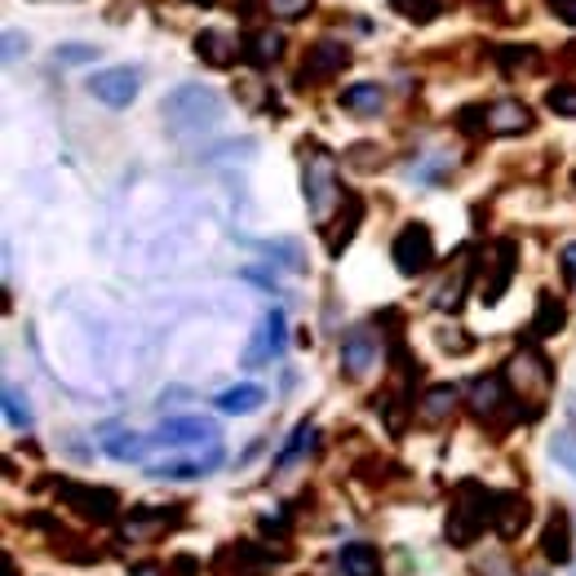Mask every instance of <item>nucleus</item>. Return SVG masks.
I'll return each mask as SVG.
<instances>
[{
	"mask_svg": "<svg viewBox=\"0 0 576 576\" xmlns=\"http://www.w3.org/2000/svg\"><path fill=\"white\" fill-rule=\"evenodd\" d=\"M222 93H213L208 84H178L173 93H165L160 102V115H165V129L173 138H195V134H208L217 129L222 121Z\"/></svg>",
	"mask_w": 576,
	"mask_h": 576,
	"instance_id": "f257e3e1",
	"label": "nucleus"
},
{
	"mask_svg": "<svg viewBox=\"0 0 576 576\" xmlns=\"http://www.w3.org/2000/svg\"><path fill=\"white\" fill-rule=\"evenodd\" d=\"M501 497H506V493H493V488H484V484H475V479L456 484L452 506H448V523H443L448 541H452V545H471L475 537H484L488 528H497Z\"/></svg>",
	"mask_w": 576,
	"mask_h": 576,
	"instance_id": "f03ea898",
	"label": "nucleus"
},
{
	"mask_svg": "<svg viewBox=\"0 0 576 576\" xmlns=\"http://www.w3.org/2000/svg\"><path fill=\"white\" fill-rule=\"evenodd\" d=\"M302 195H306V208H310V217L319 226L332 217V208L346 204L337 160L324 147H302Z\"/></svg>",
	"mask_w": 576,
	"mask_h": 576,
	"instance_id": "7ed1b4c3",
	"label": "nucleus"
},
{
	"mask_svg": "<svg viewBox=\"0 0 576 576\" xmlns=\"http://www.w3.org/2000/svg\"><path fill=\"white\" fill-rule=\"evenodd\" d=\"M54 493L63 506H71L89 523H115L121 519V493L102 484H76V479H54Z\"/></svg>",
	"mask_w": 576,
	"mask_h": 576,
	"instance_id": "20e7f679",
	"label": "nucleus"
},
{
	"mask_svg": "<svg viewBox=\"0 0 576 576\" xmlns=\"http://www.w3.org/2000/svg\"><path fill=\"white\" fill-rule=\"evenodd\" d=\"M506 382L515 386L519 404H528V413H537V408L545 404V395H550V382H554V373H550V364H545V355L537 351V346H523V351L510 360V373H506Z\"/></svg>",
	"mask_w": 576,
	"mask_h": 576,
	"instance_id": "39448f33",
	"label": "nucleus"
},
{
	"mask_svg": "<svg viewBox=\"0 0 576 576\" xmlns=\"http://www.w3.org/2000/svg\"><path fill=\"white\" fill-rule=\"evenodd\" d=\"M391 262H395V271L399 275H426L430 267H434V236H430V226L426 222H408L399 236H395V245H391Z\"/></svg>",
	"mask_w": 576,
	"mask_h": 576,
	"instance_id": "423d86ee",
	"label": "nucleus"
},
{
	"mask_svg": "<svg viewBox=\"0 0 576 576\" xmlns=\"http://www.w3.org/2000/svg\"><path fill=\"white\" fill-rule=\"evenodd\" d=\"M351 67V49L341 41H315L297 67V89H315V84H328L332 76H341Z\"/></svg>",
	"mask_w": 576,
	"mask_h": 576,
	"instance_id": "0eeeda50",
	"label": "nucleus"
},
{
	"mask_svg": "<svg viewBox=\"0 0 576 576\" xmlns=\"http://www.w3.org/2000/svg\"><path fill=\"white\" fill-rule=\"evenodd\" d=\"M337 360H341V373L346 377H369L373 369H377V360H382V337L369 328V324H360V328H351L341 337V346H337Z\"/></svg>",
	"mask_w": 576,
	"mask_h": 576,
	"instance_id": "6e6552de",
	"label": "nucleus"
},
{
	"mask_svg": "<svg viewBox=\"0 0 576 576\" xmlns=\"http://www.w3.org/2000/svg\"><path fill=\"white\" fill-rule=\"evenodd\" d=\"M151 439H156V443H169V448H200V443H222V426H217L213 417L182 413V417H165Z\"/></svg>",
	"mask_w": 576,
	"mask_h": 576,
	"instance_id": "1a4fd4ad",
	"label": "nucleus"
},
{
	"mask_svg": "<svg viewBox=\"0 0 576 576\" xmlns=\"http://www.w3.org/2000/svg\"><path fill=\"white\" fill-rule=\"evenodd\" d=\"M138 89H143V76L134 67H102L89 76V93L111 111H125L138 98Z\"/></svg>",
	"mask_w": 576,
	"mask_h": 576,
	"instance_id": "9d476101",
	"label": "nucleus"
},
{
	"mask_svg": "<svg viewBox=\"0 0 576 576\" xmlns=\"http://www.w3.org/2000/svg\"><path fill=\"white\" fill-rule=\"evenodd\" d=\"M537 121H532V106L519 102V98H497L484 106V134H497V138H515V134H528Z\"/></svg>",
	"mask_w": 576,
	"mask_h": 576,
	"instance_id": "9b49d317",
	"label": "nucleus"
},
{
	"mask_svg": "<svg viewBox=\"0 0 576 576\" xmlns=\"http://www.w3.org/2000/svg\"><path fill=\"white\" fill-rule=\"evenodd\" d=\"M284 341H289V319H284V310H280V306H271V310L262 315L258 332H253V346L245 351V364H267V360H280Z\"/></svg>",
	"mask_w": 576,
	"mask_h": 576,
	"instance_id": "f8f14e48",
	"label": "nucleus"
},
{
	"mask_svg": "<svg viewBox=\"0 0 576 576\" xmlns=\"http://www.w3.org/2000/svg\"><path fill=\"white\" fill-rule=\"evenodd\" d=\"M510 382L506 377H497V373H488V377H475L471 382V413L479 417V421H497L501 413H510Z\"/></svg>",
	"mask_w": 576,
	"mask_h": 576,
	"instance_id": "ddd939ff",
	"label": "nucleus"
},
{
	"mask_svg": "<svg viewBox=\"0 0 576 576\" xmlns=\"http://www.w3.org/2000/svg\"><path fill=\"white\" fill-rule=\"evenodd\" d=\"M222 443H208L204 452L200 448H191V456H182V461H160V466H151V475L156 479H200V475H213L217 466H222Z\"/></svg>",
	"mask_w": 576,
	"mask_h": 576,
	"instance_id": "4468645a",
	"label": "nucleus"
},
{
	"mask_svg": "<svg viewBox=\"0 0 576 576\" xmlns=\"http://www.w3.org/2000/svg\"><path fill=\"white\" fill-rule=\"evenodd\" d=\"M195 54L208 67H236V58L245 54V45L236 41V32H226V27H204V32H195Z\"/></svg>",
	"mask_w": 576,
	"mask_h": 576,
	"instance_id": "2eb2a0df",
	"label": "nucleus"
},
{
	"mask_svg": "<svg viewBox=\"0 0 576 576\" xmlns=\"http://www.w3.org/2000/svg\"><path fill=\"white\" fill-rule=\"evenodd\" d=\"M541 554H545V563H554V567H567V563H572V523H567V510H563V506H554L550 519H545Z\"/></svg>",
	"mask_w": 576,
	"mask_h": 576,
	"instance_id": "dca6fc26",
	"label": "nucleus"
},
{
	"mask_svg": "<svg viewBox=\"0 0 576 576\" xmlns=\"http://www.w3.org/2000/svg\"><path fill=\"white\" fill-rule=\"evenodd\" d=\"M515 271H519V245L515 240H497V262H493V280L484 284V306H497L506 297Z\"/></svg>",
	"mask_w": 576,
	"mask_h": 576,
	"instance_id": "f3484780",
	"label": "nucleus"
},
{
	"mask_svg": "<svg viewBox=\"0 0 576 576\" xmlns=\"http://www.w3.org/2000/svg\"><path fill=\"white\" fill-rule=\"evenodd\" d=\"M337 572L341 576H382V554L364 541H351L337 550Z\"/></svg>",
	"mask_w": 576,
	"mask_h": 576,
	"instance_id": "a211bd4d",
	"label": "nucleus"
},
{
	"mask_svg": "<svg viewBox=\"0 0 576 576\" xmlns=\"http://www.w3.org/2000/svg\"><path fill=\"white\" fill-rule=\"evenodd\" d=\"M151 443H156V439H143V434H134V430H115V434L102 439V452H106L111 461H125V466H143Z\"/></svg>",
	"mask_w": 576,
	"mask_h": 576,
	"instance_id": "6ab92c4d",
	"label": "nucleus"
},
{
	"mask_svg": "<svg viewBox=\"0 0 576 576\" xmlns=\"http://www.w3.org/2000/svg\"><path fill=\"white\" fill-rule=\"evenodd\" d=\"M262 404H267V391H262V386H253V382H240V386H230V391H222V395L213 399V408H217V413H226V417L258 413Z\"/></svg>",
	"mask_w": 576,
	"mask_h": 576,
	"instance_id": "aec40b11",
	"label": "nucleus"
},
{
	"mask_svg": "<svg viewBox=\"0 0 576 576\" xmlns=\"http://www.w3.org/2000/svg\"><path fill=\"white\" fill-rule=\"evenodd\" d=\"M173 519H178V510L143 506V510H134V515L125 519V537H134V541H143V537H160V532L173 528Z\"/></svg>",
	"mask_w": 576,
	"mask_h": 576,
	"instance_id": "412c9836",
	"label": "nucleus"
},
{
	"mask_svg": "<svg viewBox=\"0 0 576 576\" xmlns=\"http://www.w3.org/2000/svg\"><path fill=\"white\" fill-rule=\"evenodd\" d=\"M341 106L355 111V115H377L386 106V89L377 80H360L351 89H341Z\"/></svg>",
	"mask_w": 576,
	"mask_h": 576,
	"instance_id": "4be33fe9",
	"label": "nucleus"
},
{
	"mask_svg": "<svg viewBox=\"0 0 576 576\" xmlns=\"http://www.w3.org/2000/svg\"><path fill=\"white\" fill-rule=\"evenodd\" d=\"M360 222H364V200L360 195H346V217H337V226H332V236H328V253L337 258L346 245L355 240V230H360Z\"/></svg>",
	"mask_w": 576,
	"mask_h": 576,
	"instance_id": "5701e85b",
	"label": "nucleus"
},
{
	"mask_svg": "<svg viewBox=\"0 0 576 576\" xmlns=\"http://www.w3.org/2000/svg\"><path fill=\"white\" fill-rule=\"evenodd\" d=\"M230 558H226V567L236 572V576H262L267 567H275V554H267V550H258V545H249V541H240L236 550H226Z\"/></svg>",
	"mask_w": 576,
	"mask_h": 576,
	"instance_id": "b1692460",
	"label": "nucleus"
},
{
	"mask_svg": "<svg viewBox=\"0 0 576 576\" xmlns=\"http://www.w3.org/2000/svg\"><path fill=\"white\" fill-rule=\"evenodd\" d=\"M280 54H284V32L262 27V32H253V36L245 41V58H249L253 67H271V63H280Z\"/></svg>",
	"mask_w": 576,
	"mask_h": 576,
	"instance_id": "393cba45",
	"label": "nucleus"
},
{
	"mask_svg": "<svg viewBox=\"0 0 576 576\" xmlns=\"http://www.w3.org/2000/svg\"><path fill=\"white\" fill-rule=\"evenodd\" d=\"M567 324V306L558 302V297H550V293H541L537 297V315H532V337H554L558 328Z\"/></svg>",
	"mask_w": 576,
	"mask_h": 576,
	"instance_id": "a878e982",
	"label": "nucleus"
},
{
	"mask_svg": "<svg viewBox=\"0 0 576 576\" xmlns=\"http://www.w3.org/2000/svg\"><path fill=\"white\" fill-rule=\"evenodd\" d=\"M528 528V501L519 497V493H506L501 497V515H497V532L510 541V537H519Z\"/></svg>",
	"mask_w": 576,
	"mask_h": 576,
	"instance_id": "bb28decb",
	"label": "nucleus"
},
{
	"mask_svg": "<svg viewBox=\"0 0 576 576\" xmlns=\"http://www.w3.org/2000/svg\"><path fill=\"white\" fill-rule=\"evenodd\" d=\"M471 275H475V271H471V262H461V267L452 271V280H448V284H443V289L434 293V306H439V310H456L461 302H466V289H471Z\"/></svg>",
	"mask_w": 576,
	"mask_h": 576,
	"instance_id": "cd10ccee",
	"label": "nucleus"
},
{
	"mask_svg": "<svg viewBox=\"0 0 576 576\" xmlns=\"http://www.w3.org/2000/svg\"><path fill=\"white\" fill-rule=\"evenodd\" d=\"M452 408H456V386H448V382H443V386H430L426 399H421V421L434 426V421H443Z\"/></svg>",
	"mask_w": 576,
	"mask_h": 576,
	"instance_id": "c85d7f7f",
	"label": "nucleus"
},
{
	"mask_svg": "<svg viewBox=\"0 0 576 576\" xmlns=\"http://www.w3.org/2000/svg\"><path fill=\"white\" fill-rule=\"evenodd\" d=\"M391 5H395V14H399V19H408V23L426 27V23H434V19L443 14L448 0H391Z\"/></svg>",
	"mask_w": 576,
	"mask_h": 576,
	"instance_id": "c756f323",
	"label": "nucleus"
},
{
	"mask_svg": "<svg viewBox=\"0 0 576 576\" xmlns=\"http://www.w3.org/2000/svg\"><path fill=\"white\" fill-rule=\"evenodd\" d=\"M310 443H315V426H310V421H302V426H297V430L289 434V443L280 448V456H275V466H280V471H289L293 461H302V456L310 452Z\"/></svg>",
	"mask_w": 576,
	"mask_h": 576,
	"instance_id": "7c9ffc66",
	"label": "nucleus"
},
{
	"mask_svg": "<svg viewBox=\"0 0 576 576\" xmlns=\"http://www.w3.org/2000/svg\"><path fill=\"white\" fill-rule=\"evenodd\" d=\"M550 456L558 461L567 475H576V430H558V434L550 439Z\"/></svg>",
	"mask_w": 576,
	"mask_h": 576,
	"instance_id": "2f4dec72",
	"label": "nucleus"
},
{
	"mask_svg": "<svg viewBox=\"0 0 576 576\" xmlns=\"http://www.w3.org/2000/svg\"><path fill=\"white\" fill-rule=\"evenodd\" d=\"M5 421H10L14 430H27V426H32V408H27V399L19 395V386H5Z\"/></svg>",
	"mask_w": 576,
	"mask_h": 576,
	"instance_id": "473e14b6",
	"label": "nucleus"
},
{
	"mask_svg": "<svg viewBox=\"0 0 576 576\" xmlns=\"http://www.w3.org/2000/svg\"><path fill=\"white\" fill-rule=\"evenodd\" d=\"M545 106H550L554 115H572V121H576V84H554V89L545 93Z\"/></svg>",
	"mask_w": 576,
	"mask_h": 576,
	"instance_id": "72a5a7b5",
	"label": "nucleus"
},
{
	"mask_svg": "<svg viewBox=\"0 0 576 576\" xmlns=\"http://www.w3.org/2000/svg\"><path fill=\"white\" fill-rule=\"evenodd\" d=\"M54 58H58L63 67H80V63H93V58H98V49H93V45H76V41H71V45H58V49H54Z\"/></svg>",
	"mask_w": 576,
	"mask_h": 576,
	"instance_id": "f704fd0d",
	"label": "nucleus"
},
{
	"mask_svg": "<svg viewBox=\"0 0 576 576\" xmlns=\"http://www.w3.org/2000/svg\"><path fill=\"white\" fill-rule=\"evenodd\" d=\"M267 10H271L275 19H284V23H293V19H306L310 0H267Z\"/></svg>",
	"mask_w": 576,
	"mask_h": 576,
	"instance_id": "c9c22d12",
	"label": "nucleus"
},
{
	"mask_svg": "<svg viewBox=\"0 0 576 576\" xmlns=\"http://www.w3.org/2000/svg\"><path fill=\"white\" fill-rule=\"evenodd\" d=\"M501 63H506L510 71H515V67H537V54H532L528 45H523V49H515V45H506V49H501Z\"/></svg>",
	"mask_w": 576,
	"mask_h": 576,
	"instance_id": "e433bc0d",
	"label": "nucleus"
},
{
	"mask_svg": "<svg viewBox=\"0 0 576 576\" xmlns=\"http://www.w3.org/2000/svg\"><path fill=\"white\" fill-rule=\"evenodd\" d=\"M439 346H443V351H452V355H466V351H471V337L461 332V328H452V332L439 337Z\"/></svg>",
	"mask_w": 576,
	"mask_h": 576,
	"instance_id": "4c0bfd02",
	"label": "nucleus"
},
{
	"mask_svg": "<svg viewBox=\"0 0 576 576\" xmlns=\"http://www.w3.org/2000/svg\"><path fill=\"white\" fill-rule=\"evenodd\" d=\"M545 5H550V14H554L558 23L576 27V0H545Z\"/></svg>",
	"mask_w": 576,
	"mask_h": 576,
	"instance_id": "58836bf2",
	"label": "nucleus"
},
{
	"mask_svg": "<svg viewBox=\"0 0 576 576\" xmlns=\"http://www.w3.org/2000/svg\"><path fill=\"white\" fill-rule=\"evenodd\" d=\"M558 262H563V280H567V284H576V240H572V245H563Z\"/></svg>",
	"mask_w": 576,
	"mask_h": 576,
	"instance_id": "ea45409f",
	"label": "nucleus"
},
{
	"mask_svg": "<svg viewBox=\"0 0 576 576\" xmlns=\"http://www.w3.org/2000/svg\"><path fill=\"white\" fill-rule=\"evenodd\" d=\"M19 54H27V36H19V32H5V63H14Z\"/></svg>",
	"mask_w": 576,
	"mask_h": 576,
	"instance_id": "a19ab883",
	"label": "nucleus"
},
{
	"mask_svg": "<svg viewBox=\"0 0 576 576\" xmlns=\"http://www.w3.org/2000/svg\"><path fill=\"white\" fill-rule=\"evenodd\" d=\"M173 572H178V576H191V572H195V558H178Z\"/></svg>",
	"mask_w": 576,
	"mask_h": 576,
	"instance_id": "79ce46f5",
	"label": "nucleus"
},
{
	"mask_svg": "<svg viewBox=\"0 0 576 576\" xmlns=\"http://www.w3.org/2000/svg\"><path fill=\"white\" fill-rule=\"evenodd\" d=\"M5 576H14V558L10 554H5Z\"/></svg>",
	"mask_w": 576,
	"mask_h": 576,
	"instance_id": "37998d69",
	"label": "nucleus"
},
{
	"mask_svg": "<svg viewBox=\"0 0 576 576\" xmlns=\"http://www.w3.org/2000/svg\"><path fill=\"white\" fill-rule=\"evenodd\" d=\"M191 5H222V0H191Z\"/></svg>",
	"mask_w": 576,
	"mask_h": 576,
	"instance_id": "c03bdc74",
	"label": "nucleus"
},
{
	"mask_svg": "<svg viewBox=\"0 0 576 576\" xmlns=\"http://www.w3.org/2000/svg\"><path fill=\"white\" fill-rule=\"evenodd\" d=\"M484 5H497V0H484Z\"/></svg>",
	"mask_w": 576,
	"mask_h": 576,
	"instance_id": "a18cd8bd",
	"label": "nucleus"
}]
</instances>
